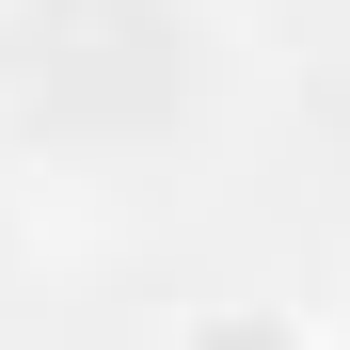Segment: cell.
<instances>
[{
  "label": "cell",
  "mask_w": 350,
  "mask_h": 350,
  "mask_svg": "<svg viewBox=\"0 0 350 350\" xmlns=\"http://www.w3.org/2000/svg\"><path fill=\"white\" fill-rule=\"evenodd\" d=\"M159 350H334V319L319 303H271V286H223V303H191Z\"/></svg>",
  "instance_id": "1"
},
{
  "label": "cell",
  "mask_w": 350,
  "mask_h": 350,
  "mask_svg": "<svg viewBox=\"0 0 350 350\" xmlns=\"http://www.w3.org/2000/svg\"><path fill=\"white\" fill-rule=\"evenodd\" d=\"M334 350H350V303H334Z\"/></svg>",
  "instance_id": "2"
}]
</instances>
